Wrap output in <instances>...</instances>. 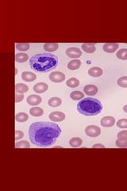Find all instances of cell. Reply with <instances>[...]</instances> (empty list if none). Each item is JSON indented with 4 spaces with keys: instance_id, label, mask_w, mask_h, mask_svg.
<instances>
[{
    "instance_id": "obj_5",
    "label": "cell",
    "mask_w": 127,
    "mask_h": 191,
    "mask_svg": "<svg viewBox=\"0 0 127 191\" xmlns=\"http://www.w3.org/2000/svg\"><path fill=\"white\" fill-rule=\"evenodd\" d=\"M49 80L52 82L60 83L65 81V75L61 72H52L49 75Z\"/></svg>"
},
{
    "instance_id": "obj_21",
    "label": "cell",
    "mask_w": 127,
    "mask_h": 191,
    "mask_svg": "<svg viewBox=\"0 0 127 191\" xmlns=\"http://www.w3.org/2000/svg\"><path fill=\"white\" fill-rule=\"evenodd\" d=\"M84 97V94L82 92L80 91H74L72 93H71L70 94V97H71V100H82Z\"/></svg>"
},
{
    "instance_id": "obj_1",
    "label": "cell",
    "mask_w": 127,
    "mask_h": 191,
    "mask_svg": "<svg viewBox=\"0 0 127 191\" xmlns=\"http://www.w3.org/2000/svg\"><path fill=\"white\" fill-rule=\"evenodd\" d=\"M61 134V128L56 123L51 122H36L32 123L29 130V136L32 143L41 147L53 145Z\"/></svg>"
},
{
    "instance_id": "obj_17",
    "label": "cell",
    "mask_w": 127,
    "mask_h": 191,
    "mask_svg": "<svg viewBox=\"0 0 127 191\" xmlns=\"http://www.w3.org/2000/svg\"><path fill=\"white\" fill-rule=\"evenodd\" d=\"M29 90V87L26 84H22V83H19L15 85V91L17 93H20V94H23L25 93H27Z\"/></svg>"
},
{
    "instance_id": "obj_30",
    "label": "cell",
    "mask_w": 127,
    "mask_h": 191,
    "mask_svg": "<svg viewBox=\"0 0 127 191\" xmlns=\"http://www.w3.org/2000/svg\"><path fill=\"white\" fill-rule=\"evenodd\" d=\"M118 85L122 88H127V77H122L117 81Z\"/></svg>"
},
{
    "instance_id": "obj_27",
    "label": "cell",
    "mask_w": 127,
    "mask_h": 191,
    "mask_svg": "<svg viewBox=\"0 0 127 191\" xmlns=\"http://www.w3.org/2000/svg\"><path fill=\"white\" fill-rule=\"evenodd\" d=\"M16 49L19 51H26L30 49V44L29 43H17L16 44Z\"/></svg>"
},
{
    "instance_id": "obj_10",
    "label": "cell",
    "mask_w": 127,
    "mask_h": 191,
    "mask_svg": "<svg viewBox=\"0 0 127 191\" xmlns=\"http://www.w3.org/2000/svg\"><path fill=\"white\" fill-rule=\"evenodd\" d=\"M119 45L117 43H106L103 45V49L106 53H115V51L119 49Z\"/></svg>"
},
{
    "instance_id": "obj_3",
    "label": "cell",
    "mask_w": 127,
    "mask_h": 191,
    "mask_svg": "<svg viewBox=\"0 0 127 191\" xmlns=\"http://www.w3.org/2000/svg\"><path fill=\"white\" fill-rule=\"evenodd\" d=\"M77 110L80 114L86 116L99 115L103 110L101 102L92 97H87L80 100L77 104Z\"/></svg>"
},
{
    "instance_id": "obj_22",
    "label": "cell",
    "mask_w": 127,
    "mask_h": 191,
    "mask_svg": "<svg viewBox=\"0 0 127 191\" xmlns=\"http://www.w3.org/2000/svg\"><path fill=\"white\" fill-rule=\"evenodd\" d=\"M61 103H62V100H61V99L58 98V97H52V98L49 99V102H48L49 105L53 108L58 107V106L61 105Z\"/></svg>"
},
{
    "instance_id": "obj_24",
    "label": "cell",
    "mask_w": 127,
    "mask_h": 191,
    "mask_svg": "<svg viewBox=\"0 0 127 191\" xmlns=\"http://www.w3.org/2000/svg\"><path fill=\"white\" fill-rule=\"evenodd\" d=\"M15 119L17 122H20V123H23V122H26V121L28 120L29 116L25 112H20V113H17L15 116Z\"/></svg>"
},
{
    "instance_id": "obj_34",
    "label": "cell",
    "mask_w": 127,
    "mask_h": 191,
    "mask_svg": "<svg viewBox=\"0 0 127 191\" xmlns=\"http://www.w3.org/2000/svg\"><path fill=\"white\" fill-rule=\"evenodd\" d=\"M23 98H24V96H23L22 94H18V93H17V94L15 95V102L16 103L21 102L22 100H23Z\"/></svg>"
},
{
    "instance_id": "obj_20",
    "label": "cell",
    "mask_w": 127,
    "mask_h": 191,
    "mask_svg": "<svg viewBox=\"0 0 127 191\" xmlns=\"http://www.w3.org/2000/svg\"><path fill=\"white\" fill-rule=\"evenodd\" d=\"M82 139L78 137H76V138H72L70 139L69 141V145L71 147H74V148H76V147H80V146L82 145Z\"/></svg>"
},
{
    "instance_id": "obj_31",
    "label": "cell",
    "mask_w": 127,
    "mask_h": 191,
    "mask_svg": "<svg viewBox=\"0 0 127 191\" xmlns=\"http://www.w3.org/2000/svg\"><path fill=\"white\" fill-rule=\"evenodd\" d=\"M117 126L120 128H127V119H119L117 122Z\"/></svg>"
},
{
    "instance_id": "obj_14",
    "label": "cell",
    "mask_w": 127,
    "mask_h": 191,
    "mask_svg": "<svg viewBox=\"0 0 127 191\" xmlns=\"http://www.w3.org/2000/svg\"><path fill=\"white\" fill-rule=\"evenodd\" d=\"M103 71L101 68L99 67H93V68H90L88 70V74L89 76L93 77H99L103 74Z\"/></svg>"
},
{
    "instance_id": "obj_33",
    "label": "cell",
    "mask_w": 127,
    "mask_h": 191,
    "mask_svg": "<svg viewBox=\"0 0 127 191\" xmlns=\"http://www.w3.org/2000/svg\"><path fill=\"white\" fill-rule=\"evenodd\" d=\"M24 136V134L21 131H16L15 132V139L16 140H18V139H21L22 137Z\"/></svg>"
},
{
    "instance_id": "obj_29",
    "label": "cell",
    "mask_w": 127,
    "mask_h": 191,
    "mask_svg": "<svg viewBox=\"0 0 127 191\" xmlns=\"http://www.w3.org/2000/svg\"><path fill=\"white\" fill-rule=\"evenodd\" d=\"M16 148H30V145L27 141H20V142L16 143Z\"/></svg>"
},
{
    "instance_id": "obj_26",
    "label": "cell",
    "mask_w": 127,
    "mask_h": 191,
    "mask_svg": "<svg viewBox=\"0 0 127 191\" xmlns=\"http://www.w3.org/2000/svg\"><path fill=\"white\" fill-rule=\"evenodd\" d=\"M117 58L121 60H127V49H121L116 53Z\"/></svg>"
},
{
    "instance_id": "obj_4",
    "label": "cell",
    "mask_w": 127,
    "mask_h": 191,
    "mask_svg": "<svg viewBox=\"0 0 127 191\" xmlns=\"http://www.w3.org/2000/svg\"><path fill=\"white\" fill-rule=\"evenodd\" d=\"M85 133L87 134V136L92 137V138H95L100 135L101 134V130L99 127L95 126V125H90L86 128Z\"/></svg>"
},
{
    "instance_id": "obj_19",
    "label": "cell",
    "mask_w": 127,
    "mask_h": 191,
    "mask_svg": "<svg viewBox=\"0 0 127 191\" xmlns=\"http://www.w3.org/2000/svg\"><path fill=\"white\" fill-rule=\"evenodd\" d=\"M59 48V45L57 43H46L44 45V49L48 52H54L57 50Z\"/></svg>"
},
{
    "instance_id": "obj_12",
    "label": "cell",
    "mask_w": 127,
    "mask_h": 191,
    "mask_svg": "<svg viewBox=\"0 0 127 191\" xmlns=\"http://www.w3.org/2000/svg\"><path fill=\"white\" fill-rule=\"evenodd\" d=\"M84 92L87 96H94L98 93V88L95 85L88 84L84 88Z\"/></svg>"
},
{
    "instance_id": "obj_2",
    "label": "cell",
    "mask_w": 127,
    "mask_h": 191,
    "mask_svg": "<svg viewBox=\"0 0 127 191\" xmlns=\"http://www.w3.org/2000/svg\"><path fill=\"white\" fill-rule=\"evenodd\" d=\"M57 65V57L49 53L36 54L30 60V68L39 73L49 72L56 68Z\"/></svg>"
},
{
    "instance_id": "obj_25",
    "label": "cell",
    "mask_w": 127,
    "mask_h": 191,
    "mask_svg": "<svg viewBox=\"0 0 127 191\" xmlns=\"http://www.w3.org/2000/svg\"><path fill=\"white\" fill-rule=\"evenodd\" d=\"M66 84L69 88H76V87H78V86L80 85V81H79V80L76 79V78L72 77V78H70L69 80L67 81Z\"/></svg>"
},
{
    "instance_id": "obj_9",
    "label": "cell",
    "mask_w": 127,
    "mask_h": 191,
    "mask_svg": "<svg viewBox=\"0 0 127 191\" xmlns=\"http://www.w3.org/2000/svg\"><path fill=\"white\" fill-rule=\"evenodd\" d=\"M115 123V119L114 117L111 116H106V117H103L101 119V125L104 128H110V127L114 126Z\"/></svg>"
},
{
    "instance_id": "obj_13",
    "label": "cell",
    "mask_w": 127,
    "mask_h": 191,
    "mask_svg": "<svg viewBox=\"0 0 127 191\" xmlns=\"http://www.w3.org/2000/svg\"><path fill=\"white\" fill-rule=\"evenodd\" d=\"M22 78L26 82H32V81H35L37 77L34 73L30 72H23L22 73Z\"/></svg>"
},
{
    "instance_id": "obj_11",
    "label": "cell",
    "mask_w": 127,
    "mask_h": 191,
    "mask_svg": "<svg viewBox=\"0 0 127 191\" xmlns=\"http://www.w3.org/2000/svg\"><path fill=\"white\" fill-rule=\"evenodd\" d=\"M33 89L35 93H45V92L47 91L48 85L44 82L37 83V84H36L34 86H33Z\"/></svg>"
},
{
    "instance_id": "obj_32",
    "label": "cell",
    "mask_w": 127,
    "mask_h": 191,
    "mask_svg": "<svg viewBox=\"0 0 127 191\" xmlns=\"http://www.w3.org/2000/svg\"><path fill=\"white\" fill-rule=\"evenodd\" d=\"M118 138L120 139H127V131H122L118 134Z\"/></svg>"
},
{
    "instance_id": "obj_28",
    "label": "cell",
    "mask_w": 127,
    "mask_h": 191,
    "mask_svg": "<svg viewBox=\"0 0 127 191\" xmlns=\"http://www.w3.org/2000/svg\"><path fill=\"white\" fill-rule=\"evenodd\" d=\"M115 144L119 148H127V139H120L118 138L115 142Z\"/></svg>"
},
{
    "instance_id": "obj_7",
    "label": "cell",
    "mask_w": 127,
    "mask_h": 191,
    "mask_svg": "<svg viewBox=\"0 0 127 191\" xmlns=\"http://www.w3.org/2000/svg\"><path fill=\"white\" fill-rule=\"evenodd\" d=\"M49 118L51 121L54 122H61L65 119V114L61 112H54L50 113Z\"/></svg>"
},
{
    "instance_id": "obj_18",
    "label": "cell",
    "mask_w": 127,
    "mask_h": 191,
    "mask_svg": "<svg viewBox=\"0 0 127 191\" xmlns=\"http://www.w3.org/2000/svg\"><path fill=\"white\" fill-rule=\"evenodd\" d=\"M30 113L31 116H34V117H40V116H42L44 114V111L41 108L34 107L30 109Z\"/></svg>"
},
{
    "instance_id": "obj_35",
    "label": "cell",
    "mask_w": 127,
    "mask_h": 191,
    "mask_svg": "<svg viewBox=\"0 0 127 191\" xmlns=\"http://www.w3.org/2000/svg\"><path fill=\"white\" fill-rule=\"evenodd\" d=\"M92 148H105L104 146L103 145V144H95L94 146L92 147Z\"/></svg>"
},
{
    "instance_id": "obj_23",
    "label": "cell",
    "mask_w": 127,
    "mask_h": 191,
    "mask_svg": "<svg viewBox=\"0 0 127 191\" xmlns=\"http://www.w3.org/2000/svg\"><path fill=\"white\" fill-rule=\"evenodd\" d=\"M28 59H29V56L25 53H17V54H16L15 56L16 62H18V63H23V62H26Z\"/></svg>"
},
{
    "instance_id": "obj_6",
    "label": "cell",
    "mask_w": 127,
    "mask_h": 191,
    "mask_svg": "<svg viewBox=\"0 0 127 191\" xmlns=\"http://www.w3.org/2000/svg\"><path fill=\"white\" fill-rule=\"evenodd\" d=\"M66 55L71 58H76L77 59L82 55V52L80 51V49L76 47H71L67 49Z\"/></svg>"
},
{
    "instance_id": "obj_16",
    "label": "cell",
    "mask_w": 127,
    "mask_h": 191,
    "mask_svg": "<svg viewBox=\"0 0 127 191\" xmlns=\"http://www.w3.org/2000/svg\"><path fill=\"white\" fill-rule=\"evenodd\" d=\"M80 65H81V62L80 60L75 59L68 62V68H69L70 70H76V69H78L80 68Z\"/></svg>"
},
{
    "instance_id": "obj_8",
    "label": "cell",
    "mask_w": 127,
    "mask_h": 191,
    "mask_svg": "<svg viewBox=\"0 0 127 191\" xmlns=\"http://www.w3.org/2000/svg\"><path fill=\"white\" fill-rule=\"evenodd\" d=\"M26 102L32 106L38 105L39 103H42V98L40 96H37V95H30L26 99Z\"/></svg>"
},
{
    "instance_id": "obj_36",
    "label": "cell",
    "mask_w": 127,
    "mask_h": 191,
    "mask_svg": "<svg viewBox=\"0 0 127 191\" xmlns=\"http://www.w3.org/2000/svg\"><path fill=\"white\" fill-rule=\"evenodd\" d=\"M123 111H124V112H125V113H127V105L124 106V108H123Z\"/></svg>"
},
{
    "instance_id": "obj_15",
    "label": "cell",
    "mask_w": 127,
    "mask_h": 191,
    "mask_svg": "<svg viewBox=\"0 0 127 191\" xmlns=\"http://www.w3.org/2000/svg\"><path fill=\"white\" fill-rule=\"evenodd\" d=\"M82 49H83V50L85 52V53H95V51L96 50L95 44H94V43H91V44L85 43V44L82 45Z\"/></svg>"
}]
</instances>
